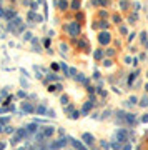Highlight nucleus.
<instances>
[{
	"label": "nucleus",
	"mask_w": 148,
	"mask_h": 150,
	"mask_svg": "<svg viewBox=\"0 0 148 150\" xmlns=\"http://www.w3.org/2000/svg\"><path fill=\"white\" fill-rule=\"evenodd\" d=\"M65 28H67V32H68L72 37H77V35L80 33V25H78L77 22H72V24H68Z\"/></svg>",
	"instance_id": "nucleus-1"
},
{
	"label": "nucleus",
	"mask_w": 148,
	"mask_h": 150,
	"mask_svg": "<svg viewBox=\"0 0 148 150\" xmlns=\"http://www.w3.org/2000/svg\"><path fill=\"white\" fill-rule=\"evenodd\" d=\"M110 39H112V37H110V33H108V32H102V33L98 35V40H100V43H102V45H106V43L110 42Z\"/></svg>",
	"instance_id": "nucleus-2"
},
{
	"label": "nucleus",
	"mask_w": 148,
	"mask_h": 150,
	"mask_svg": "<svg viewBox=\"0 0 148 150\" xmlns=\"http://www.w3.org/2000/svg\"><path fill=\"white\" fill-rule=\"evenodd\" d=\"M117 138L120 140V143L121 142H126V138H128L126 137V132H125V130H118V132H117Z\"/></svg>",
	"instance_id": "nucleus-3"
},
{
	"label": "nucleus",
	"mask_w": 148,
	"mask_h": 150,
	"mask_svg": "<svg viewBox=\"0 0 148 150\" xmlns=\"http://www.w3.org/2000/svg\"><path fill=\"white\" fill-rule=\"evenodd\" d=\"M82 138H83V142H85L87 145H91V143H93V137H91L90 134H83Z\"/></svg>",
	"instance_id": "nucleus-4"
},
{
	"label": "nucleus",
	"mask_w": 148,
	"mask_h": 150,
	"mask_svg": "<svg viewBox=\"0 0 148 150\" xmlns=\"http://www.w3.org/2000/svg\"><path fill=\"white\" fill-rule=\"evenodd\" d=\"M125 120H126L128 125H133V123H135V115H133V114H126Z\"/></svg>",
	"instance_id": "nucleus-5"
},
{
	"label": "nucleus",
	"mask_w": 148,
	"mask_h": 150,
	"mask_svg": "<svg viewBox=\"0 0 148 150\" xmlns=\"http://www.w3.org/2000/svg\"><path fill=\"white\" fill-rule=\"evenodd\" d=\"M53 135V127H45L43 128V137H52Z\"/></svg>",
	"instance_id": "nucleus-6"
},
{
	"label": "nucleus",
	"mask_w": 148,
	"mask_h": 150,
	"mask_svg": "<svg viewBox=\"0 0 148 150\" xmlns=\"http://www.w3.org/2000/svg\"><path fill=\"white\" fill-rule=\"evenodd\" d=\"M91 107H93V102H87V103H85V107H83V110H82V114H83V115H85V114H88Z\"/></svg>",
	"instance_id": "nucleus-7"
},
{
	"label": "nucleus",
	"mask_w": 148,
	"mask_h": 150,
	"mask_svg": "<svg viewBox=\"0 0 148 150\" xmlns=\"http://www.w3.org/2000/svg\"><path fill=\"white\" fill-rule=\"evenodd\" d=\"M63 145H65V138L58 140L57 143H53V145H52V148H60V147H63Z\"/></svg>",
	"instance_id": "nucleus-8"
},
{
	"label": "nucleus",
	"mask_w": 148,
	"mask_h": 150,
	"mask_svg": "<svg viewBox=\"0 0 148 150\" xmlns=\"http://www.w3.org/2000/svg\"><path fill=\"white\" fill-rule=\"evenodd\" d=\"M72 142H73V145H75V148H77V150H87V148H85L80 142H77V140H72Z\"/></svg>",
	"instance_id": "nucleus-9"
},
{
	"label": "nucleus",
	"mask_w": 148,
	"mask_h": 150,
	"mask_svg": "<svg viewBox=\"0 0 148 150\" xmlns=\"http://www.w3.org/2000/svg\"><path fill=\"white\" fill-rule=\"evenodd\" d=\"M93 57H95V59H97V60H100V59H102V57H103V52H102V50H97V52H95V53H93Z\"/></svg>",
	"instance_id": "nucleus-10"
},
{
	"label": "nucleus",
	"mask_w": 148,
	"mask_h": 150,
	"mask_svg": "<svg viewBox=\"0 0 148 150\" xmlns=\"http://www.w3.org/2000/svg\"><path fill=\"white\" fill-rule=\"evenodd\" d=\"M58 7H60V8H62V10H65V8H67V7H68V4H67V2H65V0H60V2H58Z\"/></svg>",
	"instance_id": "nucleus-11"
},
{
	"label": "nucleus",
	"mask_w": 148,
	"mask_h": 150,
	"mask_svg": "<svg viewBox=\"0 0 148 150\" xmlns=\"http://www.w3.org/2000/svg\"><path fill=\"white\" fill-rule=\"evenodd\" d=\"M27 130H28V132H35V130H37V123H30L27 127Z\"/></svg>",
	"instance_id": "nucleus-12"
},
{
	"label": "nucleus",
	"mask_w": 148,
	"mask_h": 150,
	"mask_svg": "<svg viewBox=\"0 0 148 150\" xmlns=\"http://www.w3.org/2000/svg\"><path fill=\"white\" fill-rule=\"evenodd\" d=\"M78 7H80V2H78V0H73V2H72V8H73V10H77Z\"/></svg>",
	"instance_id": "nucleus-13"
},
{
	"label": "nucleus",
	"mask_w": 148,
	"mask_h": 150,
	"mask_svg": "<svg viewBox=\"0 0 148 150\" xmlns=\"http://www.w3.org/2000/svg\"><path fill=\"white\" fill-rule=\"evenodd\" d=\"M140 105H141V107H146V105H148V97H143L141 102H140Z\"/></svg>",
	"instance_id": "nucleus-14"
},
{
	"label": "nucleus",
	"mask_w": 148,
	"mask_h": 150,
	"mask_svg": "<svg viewBox=\"0 0 148 150\" xmlns=\"http://www.w3.org/2000/svg\"><path fill=\"white\" fill-rule=\"evenodd\" d=\"M120 7L121 8H126L128 7V2H126V0H120Z\"/></svg>",
	"instance_id": "nucleus-15"
},
{
	"label": "nucleus",
	"mask_w": 148,
	"mask_h": 150,
	"mask_svg": "<svg viewBox=\"0 0 148 150\" xmlns=\"http://www.w3.org/2000/svg\"><path fill=\"white\" fill-rule=\"evenodd\" d=\"M23 108H25L27 112H33V107H32V105H28V103H25V105H23Z\"/></svg>",
	"instance_id": "nucleus-16"
},
{
	"label": "nucleus",
	"mask_w": 148,
	"mask_h": 150,
	"mask_svg": "<svg viewBox=\"0 0 148 150\" xmlns=\"http://www.w3.org/2000/svg\"><path fill=\"white\" fill-rule=\"evenodd\" d=\"M137 75H138V73H132V77H130V80H128V83H132V82L137 79Z\"/></svg>",
	"instance_id": "nucleus-17"
},
{
	"label": "nucleus",
	"mask_w": 148,
	"mask_h": 150,
	"mask_svg": "<svg viewBox=\"0 0 148 150\" xmlns=\"http://www.w3.org/2000/svg\"><path fill=\"white\" fill-rule=\"evenodd\" d=\"M45 112H47V110H45V107H43V105H42V107H38V114H45Z\"/></svg>",
	"instance_id": "nucleus-18"
},
{
	"label": "nucleus",
	"mask_w": 148,
	"mask_h": 150,
	"mask_svg": "<svg viewBox=\"0 0 148 150\" xmlns=\"http://www.w3.org/2000/svg\"><path fill=\"white\" fill-rule=\"evenodd\" d=\"M70 73H72V75H75V77H77V70H75V68H70Z\"/></svg>",
	"instance_id": "nucleus-19"
},
{
	"label": "nucleus",
	"mask_w": 148,
	"mask_h": 150,
	"mask_svg": "<svg viewBox=\"0 0 148 150\" xmlns=\"http://www.w3.org/2000/svg\"><path fill=\"white\" fill-rule=\"evenodd\" d=\"M78 45H80V47H83V48H87V42H80Z\"/></svg>",
	"instance_id": "nucleus-20"
},
{
	"label": "nucleus",
	"mask_w": 148,
	"mask_h": 150,
	"mask_svg": "<svg viewBox=\"0 0 148 150\" xmlns=\"http://www.w3.org/2000/svg\"><path fill=\"white\" fill-rule=\"evenodd\" d=\"M100 4L102 5H108V0H100Z\"/></svg>",
	"instance_id": "nucleus-21"
},
{
	"label": "nucleus",
	"mask_w": 148,
	"mask_h": 150,
	"mask_svg": "<svg viewBox=\"0 0 148 150\" xmlns=\"http://www.w3.org/2000/svg\"><path fill=\"white\" fill-rule=\"evenodd\" d=\"M123 150H132V145H125V147H123Z\"/></svg>",
	"instance_id": "nucleus-22"
},
{
	"label": "nucleus",
	"mask_w": 148,
	"mask_h": 150,
	"mask_svg": "<svg viewBox=\"0 0 148 150\" xmlns=\"http://www.w3.org/2000/svg\"><path fill=\"white\" fill-rule=\"evenodd\" d=\"M143 122H148V115H143V118H141Z\"/></svg>",
	"instance_id": "nucleus-23"
},
{
	"label": "nucleus",
	"mask_w": 148,
	"mask_h": 150,
	"mask_svg": "<svg viewBox=\"0 0 148 150\" xmlns=\"http://www.w3.org/2000/svg\"><path fill=\"white\" fill-rule=\"evenodd\" d=\"M91 2H93V5H97V4L100 2V0H91Z\"/></svg>",
	"instance_id": "nucleus-24"
},
{
	"label": "nucleus",
	"mask_w": 148,
	"mask_h": 150,
	"mask_svg": "<svg viewBox=\"0 0 148 150\" xmlns=\"http://www.w3.org/2000/svg\"><path fill=\"white\" fill-rule=\"evenodd\" d=\"M4 147H5L4 143H0V150H4Z\"/></svg>",
	"instance_id": "nucleus-25"
},
{
	"label": "nucleus",
	"mask_w": 148,
	"mask_h": 150,
	"mask_svg": "<svg viewBox=\"0 0 148 150\" xmlns=\"http://www.w3.org/2000/svg\"><path fill=\"white\" fill-rule=\"evenodd\" d=\"M0 17H4V12H2V8H0Z\"/></svg>",
	"instance_id": "nucleus-26"
},
{
	"label": "nucleus",
	"mask_w": 148,
	"mask_h": 150,
	"mask_svg": "<svg viewBox=\"0 0 148 150\" xmlns=\"http://www.w3.org/2000/svg\"><path fill=\"white\" fill-rule=\"evenodd\" d=\"M145 45H146V48H148V40H146V42H145Z\"/></svg>",
	"instance_id": "nucleus-27"
}]
</instances>
